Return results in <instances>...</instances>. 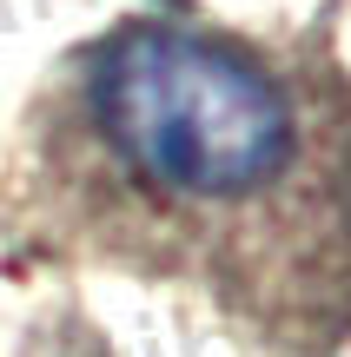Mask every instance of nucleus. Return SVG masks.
I'll return each instance as SVG.
<instances>
[{
	"label": "nucleus",
	"instance_id": "f03ea898",
	"mask_svg": "<svg viewBox=\"0 0 351 357\" xmlns=\"http://www.w3.org/2000/svg\"><path fill=\"white\" fill-rule=\"evenodd\" d=\"M172 7H186V0H172Z\"/></svg>",
	"mask_w": 351,
	"mask_h": 357
},
{
	"label": "nucleus",
	"instance_id": "f257e3e1",
	"mask_svg": "<svg viewBox=\"0 0 351 357\" xmlns=\"http://www.w3.org/2000/svg\"><path fill=\"white\" fill-rule=\"evenodd\" d=\"M106 166L159 212H246L305 166L299 100L252 53L179 26H126L80 79Z\"/></svg>",
	"mask_w": 351,
	"mask_h": 357
}]
</instances>
